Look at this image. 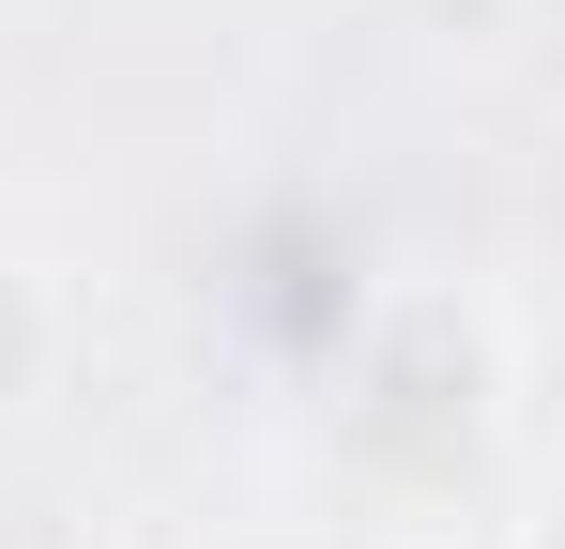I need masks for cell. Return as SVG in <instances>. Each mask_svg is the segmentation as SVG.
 <instances>
[{"mask_svg": "<svg viewBox=\"0 0 565 549\" xmlns=\"http://www.w3.org/2000/svg\"><path fill=\"white\" fill-rule=\"evenodd\" d=\"M489 428H504V336H489V305L397 290L367 321V352H352V397H337L352 473H382V488H459L473 458H489Z\"/></svg>", "mask_w": 565, "mask_h": 549, "instance_id": "1", "label": "cell"}, {"mask_svg": "<svg viewBox=\"0 0 565 549\" xmlns=\"http://www.w3.org/2000/svg\"><path fill=\"white\" fill-rule=\"evenodd\" d=\"M46 366H62V290H46L31 260H0V412L46 397Z\"/></svg>", "mask_w": 565, "mask_h": 549, "instance_id": "2", "label": "cell"}, {"mask_svg": "<svg viewBox=\"0 0 565 549\" xmlns=\"http://www.w3.org/2000/svg\"><path fill=\"white\" fill-rule=\"evenodd\" d=\"M0 549H122V535L77 519V504H46V488H15V504H0Z\"/></svg>", "mask_w": 565, "mask_h": 549, "instance_id": "3", "label": "cell"}, {"mask_svg": "<svg viewBox=\"0 0 565 549\" xmlns=\"http://www.w3.org/2000/svg\"><path fill=\"white\" fill-rule=\"evenodd\" d=\"M504 549H565V473L535 488V504H520V519H504Z\"/></svg>", "mask_w": 565, "mask_h": 549, "instance_id": "4", "label": "cell"}]
</instances>
